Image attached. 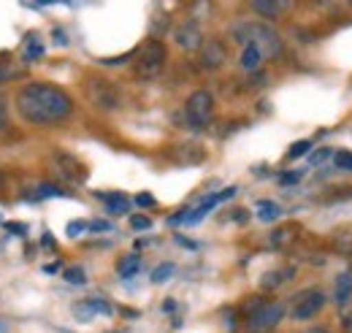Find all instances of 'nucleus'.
I'll use <instances>...</instances> for the list:
<instances>
[{
  "instance_id": "1",
  "label": "nucleus",
  "mask_w": 352,
  "mask_h": 333,
  "mask_svg": "<svg viewBox=\"0 0 352 333\" xmlns=\"http://www.w3.org/2000/svg\"><path fill=\"white\" fill-rule=\"evenodd\" d=\"M16 117L30 127H57L74 114V98L49 82H22L11 95Z\"/></svg>"
},
{
  "instance_id": "2",
  "label": "nucleus",
  "mask_w": 352,
  "mask_h": 333,
  "mask_svg": "<svg viewBox=\"0 0 352 333\" xmlns=\"http://www.w3.org/2000/svg\"><path fill=\"white\" fill-rule=\"evenodd\" d=\"M133 57H135V68H133L135 76H138L141 82H149V79H157V76L163 74L166 60H168V49H166V43L163 41L149 39L144 46L135 49Z\"/></svg>"
},
{
  "instance_id": "3",
  "label": "nucleus",
  "mask_w": 352,
  "mask_h": 333,
  "mask_svg": "<svg viewBox=\"0 0 352 333\" xmlns=\"http://www.w3.org/2000/svg\"><path fill=\"white\" fill-rule=\"evenodd\" d=\"M85 98L98 111H117L122 109V89L106 76H89L85 82Z\"/></svg>"
},
{
  "instance_id": "4",
  "label": "nucleus",
  "mask_w": 352,
  "mask_h": 333,
  "mask_svg": "<svg viewBox=\"0 0 352 333\" xmlns=\"http://www.w3.org/2000/svg\"><path fill=\"white\" fill-rule=\"evenodd\" d=\"M212 114H214V95L209 89H195L184 103L187 125L201 130V127H206L212 122Z\"/></svg>"
},
{
  "instance_id": "5",
  "label": "nucleus",
  "mask_w": 352,
  "mask_h": 333,
  "mask_svg": "<svg viewBox=\"0 0 352 333\" xmlns=\"http://www.w3.org/2000/svg\"><path fill=\"white\" fill-rule=\"evenodd\" d=\"M52 171L57 179L68 182V184H85L87 182V166L68 152H54L52 155Z\"/></svg>"
},
{
  "instance_id": "6",
  "label": "nucleus",
  "mask_w": 352,
  "mask_h": 333,
  "mask_svg": "<svg viewBox=\"0 0 352 333\" xmlns=\"http://www.w3.org/2000/svg\"><path fill=\"white\" fill-rule=\"evenodd\" d=\"M322 306H325V292L317 290V288H309V290L298 292L293 298L290 314H293V320H311Z\"/></svg>"
},
{
  "instance_id": "7",
  "label": "nucleus",
  "mask_w": 352,
  "mask_h": 333,
  "mask_svg": "<svg viewBox=\"0 0 352 333\" xmlns=\"http://www.w3.org/2000/svg\"><path fill=\"white\" fill-rule=\"evenodd\" d=\"M282 317H285V303H279V301H263V303L250 314L247 323H250L252 331H268V328L279 325Z\"/></svg>"
},
{
  "instance_id": "8",
  "label": "nucleus",
  "mask_w": 352,
  "mask_h": 333,
  "mask_svg": "<svg viewBox=\"0 0 352 333\" xmlns=\"http://www.w3.org/2000/svg\"><path fill=\"white\" fill-rule=\"evenodd\" d=\"M225 60H228V49H225V43L220 39H206V41L201 43V49H198V63H201V68H206V71H217L225 65Z\"/></svg>"
},
{
  "instance_id": "9",
  "label": "nucleus",
  "mask_w": 352,
  "mask_h": 333,
  "mask_svg": "<svg viewBox=\"0 0 352 333\" xmlns=\"http://www.w3.org/2000/svg\"><path fill=\"white\" fill-rule=\"evenodd\" d=\"M71 312H74V317H76L79 323H89V320H95L98 314H103V317L114 314V306H111L109 301H103V298H85V301L74 303Z\"/></svg>"
},
{
  "instance_id": "10",
  "label": "nucleus",
  "mask_w": 352,
  "mask_h": 333,
  "mask_svg": "<svg viewBox=\"0 0 352 333\" xmlns=\"http://www.w3.org/2000/svg\"><path fill=\"white\" fill-rule=\"evenodd\" d=\"M174 43L184 52H198L201 43H204V33L195 22H184L174 30Z\"/></svg>"
},
{
  "instance_id": "11",
  "label": "nucleus",
  "mask_w": 352,
  "mask_h": 333,
  "mask_svg": "<svg viewBox=\"0 0 352 333\" xmlns=\"http://www.w3.org/2000/svg\"><path fill=\"white\" fill-rule=\"evenodd\" d=\"M239 193V187H225L222 193H214V195H209L204 204L198 208H192V211H187V217H184V225H195V222H201L212 208L217 206V204H222V201H228V198H233Z\"/></svg>"
},
{
  "instance_id": "12",
  "label": "nucleus",
  "mask_w": 352,
  "mask_h": 333,
  "mask_svg": "<svg viewBox=\"0 0 352 333\" xmlns=\"http://www.w3.org/2000/svg\"><path fill=\"white\" fill-rule=\"evenodd\" d=\"M206 158L204 147L201 144H179L171 152V160L174 163H182V166H192V163H201Z\"/></svg>"
},
{
  "instance_id": "13",
  "label": "nucleus",
  "mask_w": 352,
  "mask_h": 333,
  "mask_svg": "<svg viewBox=\"0 0 352 333\" xmlns=\"http://www.w3.org/2000/svg\"><path fill=\"white\" fill-rule=\"evenodd\" d=\"M95 198H100V201L106 204V211L114 214V217L128 214V208H131L128 195H122V193H95Z\"/></svg>"
},
{
  "instance_id": "14",
  "label": "nucleus",
  "mask_w": 352,
  "mask_h": 333,
  "mask_svg": "<svg viewBox=\"0 0 352 333\" xmlns=\"http://www.w3.org/2000/svg\"><path fill=\"white\" fill-rule=\"evenodd\" d=\"M241 68L244 71H258L261 68V63H263V52L255 46V43H247L244 46V52H241Z\"/></svg>"
},
{
  "instance_id": "15",
  "label": "nucleus",
  "mask_w": 352,
  "mask_h": 333,
  "mask_svg": "<svg viewBox=\"0 0 352 333\" xmlns=\"http://www.w3.org/2000/svg\"><path fill=\"white\" fill-rule=\"evenodd\" d=\"M293 274H296V268H282V271H268L263 277V282H261V288L263 290H276L279 285H285V282H290L293 279Z\"/></svg>"
},
{
  "instance_id": "16",
  "label": "nucleus",
  "mask_w": 352,
  "mask_h": 333,
  "mask_svg": "<svg viewBox=\"0 0 352 333\" xmlns=\"http://www.w3.org/2000/svg\"><path fill=\"white\" fill-rule=\"evenodd\" d=\"M252 8L263 17V19H279L285 8H290V3H268V0H258L252 3Z\"/></svg>"
},
{
  "instance_id": "17",
  "label": "nucleus",
  "mask_w": 352,
  "mask_h": 333,
  "mask_svg": "<svg viewBox=\"0 0 352 333\" xmlns=\"http://www.w3.org/2000/svg\"><path fill=\"white\" fill-rule=\"evenodd\" d=\"M138 268H141V255H135V252H133V255H125V257H120V263H117V274L125 277V279L133 277Z\"/></svg>"
},
{
  "instance_id": "18",
  "label": "nucleus",
  "mask_w": 352,
  "mask_h": 333,
  "mask_svg": "<svg viewBox=\"0 0 352 333\" xmlns=\"http://www.w3.org/2000/svg\"><path fill=\"white\" fill-rule=\"evenodd\" d=\"M41 57H44V46L38 41V36H28L22 60H25V63H36V60H41Z\"/></svg>"
},
{
  "instance_id": "19",
  "label": "nucleus",
  "mask_w": 352,
  "mask_h": 333,
  "mask_svg": "<svg viewBox=\"0 0 352 333\" xmlns=\"http://www.w3.org/2000/svg\"><path fill=\"white\" fill-rule=\"evenodd\" d=\"M352 295V271H344L336 277V301L339 303H347Z\"/></svg>"
},
{
  "instance_id": "20",
  "label": "nucleus",
  "mask_w": 352,
  "mask_h": 333,
  "mask_svg": "<svg viewBox=\"0 0 352 333\" xmlns=\"http://www.w3.org/2000/svg\"><path fill=\"white\" fill-rule=\"evenodd\" d=\"M279 214H282L279 204H274V201H258V217H261L263 222H274V219H279Z\"/></svg>"
},
{
  "instance_id": "21",
  "label": "nucleus",
  "mask_w": 352,
  "mask_h": 333,
  "mask_svg": "<svg viewBox=\"0 0 352 333\" xmlns=\"http://www.w3.org/2000/svg\"><path fill=\"white\" fill-rule=\"evenodd\" d=\"M22 76H25V71H22L19 65H14V63H0V87L14 82V79H22Z\"/></svg>"
},
{
  "instance_id": "22",
  "label": "nucleus",
  "mask_w": 352,
  "mask_h": 333,
  "mask_svg": "<svg viewBox=\"0 0 352 333\" xmlns=\"http://www.w3.org/2000/svg\"><path fill=\"white\" fill-rule=\"evenodd\" d=\"M176 271V266L174 263H160L155 271H152V282L155 285H163V282H168L171 279V274Z\"/></svg>"
},
{
  "instance_id": "23",
  "label": "nucleus",
  "mask_w": 352,
  "mask_h": 333,
  "mask_svg": "<svg viewBox=\"0 0 352 333\" xmlns=\"http://www.w3.org/2000/svg\"><path fill=\"white\" fill-rule=\"evenodd\" d=\"M63 195H68V193L60 190L57 184H49V182H44V184L36 187V198H63Z\"/></svg>"
},
{
  "instance_id": "24",
  "label": "nucleus",
  "mask_w": 352,
  "mask_h": 333,
  "mask_svg": "<svg viewBox=\"0 0 352 333\" xmlns=\"http://www.w3.org/2000/svg\"><path fill=\"white\" fill-rule=\"evenodd\" d=\"M309 149H311V141H309V138L296 141V144L287 149V160H298V158H304V155H309Z\"/></svg>"
},
{
  "instance_id": "25",
  "label": "nucleus",
  "mask_w": 352,
  "mask_h": 333,
  "mask_svg": "<svg viewBox=\"0 0 352 333\" xmlns=\"http://www.w3.org/2000/svg\"><path fill=\"white\" fill-rule=\"evenodd\" d=\"M65 282L71 285H87V274L82 266H74V268H65Z\"/></svg>"
},
{
  "instance_id": "26",
  "label": "nucleus",
  "mask_w": 352,
  "mask_h": 333,
  "mask_svg": "<svg viewBox=\"0 0 352 333\" xmlns=\"http://www.w3.org/2000/svg\"><path fill=\"white\" fill-rule=\"evenodd\" d=\"M168 25H171V17H168V14H157V19H155V25H152V36H155V41H157L160 33L168 30Z\"/></svg>"
},
{
  "instance_id": "27",
  "label": "nucleus",
  "mask_w": 352,
  "mask_h": 333,
  "mask_svg": "<svg viewBox=\"0 0 352 333\" xmlns=\"http://www.w3.org/2000/svg\"><path fill=\"white\" fill-rule=\"evenodd\" d=\"M333 163H336V168H342V171H352V152H336L333 155Z\"/></svg>"
},
{
  "instance_id": "28",
  "label": "nucleus",
  "mask_w": 352,
  "mask_h": 333,
  "mask_svg": "<svg viewBox=\"0 0 352 333\" xmlns=\"http://www.w3.org/2000/svg\"><path fill=\"white\" fill-rule=\"evenodd\" d=\"M131 228L133 230H149V228H152V219H149V217H144V214H133Z\"/></svg>"
},
{
  "instance_id": "29",
  "label": "nucleus",
  "mask_w": 352,
  "mask_h": 333,
  "mask_svg": "<svg viewBox=\"0 0 352 333\" xmlns=\"http://www.w3.org/2000/svg\"><path fill=\"white\" fill-rule=\"evenodd\" d=\"M82 230H87V222H82V219H79V222H71V225H68V236H71V239L82 236Z\"/></svg>"
},
{
  "instance_id": "30",
  "label": "nucleus",
  "mask_w": 352,
  "mask_h": 333,
  "mask_svg": "<svg viewBox=\"0 0 352 333\" xmlns=\"http://www.w3.org/2000/svg\"><path fill=\"white\" fill-rule=\"evenodd\" d=\"M336 247H339V250H352V233L350 230H344V236H339V239H336Z\"/></svg>"
},
{
  "instance_id": "31",
  "label": "nucleus",
  "mask_w": 352,
  "mask_h": 333,
  "mask_svg": "<svg viewBox=\"0 0 352 333\" xmlns=\"http://www.w3.org/2000/svg\"><path fill=\"white\" fill-rule=\"evenodd\" d=\"M293 233H290V228H282V230H274V244H285L287 239H290Z\"/></svg>"
},
{
  "instance_id": "32",
  "label": "nucleus",
  "mask_w": 352,
  "mask_h": 333,
  "mask_svg": "<svg viewBox=\"0 0 352 333\" xmlns=\"http://www.w3.org/2000/svg\"><path fill=\"white\" fill-rule=\"evenodd\" d=\"M135 204L144 208H149V206H155V198H152L149 193H141V195H135Z\"/></svg>"
},
{
  "instance_id": "33",
  "label": "nucleus",
  "mask_w": 352,
  "mask_h": 333,
  "mask_svg": "<svg viewBox=\"0 0 352 333\" xmlns=\"http://www.w3.org/2000/svg\"><path fill=\"white\" fill-rule=\"evenodd\" d=\"M6 122H8V100L0 95V127H6Z\"/></svg>"
},
{
  "instance_id": "34",
  "label": "nucleus",
  "mask_w": 352,
  "mask_h": 333,
  "mask_svg": "<svg viewBox=\"0 0 352 333\" xmlns=\"http://www.w3.org/2000/svg\"><path fill=\"white\" fill-rule=\"evenodd\" d=\"M301 173H304V171H293V173H282V176H279V182H282V184H293V182H298V179H301Z\"/></svg>"
},
{
  "instance_id": "35",
  "label": "nucleus",
  "mask_w": 352,
  "mask_h": 333,
  "mask_svg": "<svg viewBox=\"0 0 352 333\" xmlns=\"http://www.w3.org/2000/svg\"><path fill=\"white\" fill-rule=\"evenodd\" d=\"M87 228L89 230H109L111 225H109V222H103V219H95V222H87Z\"/></svg>"
},
{
  "instance_id": "36",
  "label": "nucleus",
  "mask_w": 352,
  "mask_h": 333,
  "mask_svg": "<svg viewBox=\"0 0 352 333\" xmlns=\"http://www.w3.org/2000/svg\"><path fill=\"white\" fill-rule=\"evenodd\" d=\"M342 325H344V331H347V333H352V312L342 314Z\"/></svg>"
},
{
  "instance_id": "37",
  "label": "nucleus",
  "mask_w": 352,
  "mask_h": 333,
  "mask_svg": "<svg viewBox=\"0 0 352 333\" xmlns=\"http://www.w3.org/2000/svg\"><path fill=\"white\" fill-rule=\"evenodd\" d=\"M60 268H63V266H60L57 260H54V263H46V266H44V271H46V274H57Z\"/></svg>"
},
{
  "instance_id": "38",
  "label": "nucleus",
  "mask_w": 352,
  "mask_h": 333,
  "mask_svg": "<svg viewBox=\"0 0 352 333\" xmlns=\"http://www.w3.org/2000/svg\"><path fill=\"white\" fill-rule=\"evenodd\" d=\"M52 36H54V41L60 43V46H65V43H68V39H65V33H63V30H54Z\"/></svg>"
},
{
  "instance_id": "39",
  "label": "nucleus",
  "mask_w": 352,
  "mask_h": 333,
  "mask_svg": "<svg viewBox=\"0 0 352 333\" xmlns=\"http://www.w3.org/2000/svg\"><path fill=\"white\" fill-rule=\"evenodd\" d=\"M328 155H331V149H322V152H317V155L311 158V163H320V160H325Z\"/></svg>"
},
{
  "instance_id": "40",
  "label": "nucleus",
  "mask_w": 352,
  "mask_h": 333,
  "mask_svg": "<svg viewBox=\"0 0 352 333\" xmlns=\"http://www.w3.org/2000/svg\"><path fill=\"white\" fill-rule=\"evenodd\" d=\"M8 230H16V233H25V230H28V228H25V225H19V222H14V225H11V222H8Z\"/></svg>"
},
{
  "instance_id": "41",
  "label": "nucleus",
  "mask_w": 352,
  "mask_h": 333,
  "mask_svg": "<svg viewBox=\"0 0 352 333\" xmlns=\"http://www.w3.org/2000/svg\"><path fill=\"white\" fill-rule=\"evenodd\" d=\"M52 244H54V241H52V236H49V233H44V247H52Z\"/></svg>"
},
{
  "instance_id": "42",
  "label": "nucleus",
  "mask_w": 352,
  "mask_h": 333,
  "mask_svg": "<svg viewBox=\"0 0 352 333\" xmlns=\"http://www.w3.org/2000/svg\"><path fill=\"white\" fill-rule=\"evenodd\" d=\"M307 333H331V331H325V328H311V331H307Z\"/></svg>"
},
{
  "instance_id": "43",
  "label": "nucleus",
  "mask_w": 352,
  "mask_h": 333,
  "mask_svg": "<svg viewBox=\"0 0 352 333\" xmlns=\"http://www.w3.org/2000/svg\"><path fill=\"white\" fill-rule=\"evenodd\" d=\"M0 331H3V325H0Z\"/></svg>"
}]
</instances>
